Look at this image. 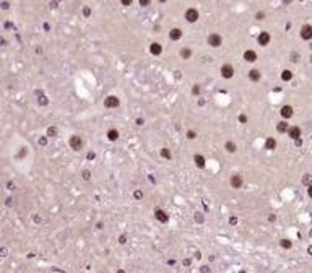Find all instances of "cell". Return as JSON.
I'll use <instances>...</instances> for the list:
<instances>
[{
  "mask_svg": "<svg viewBox=\"0 0 312 273\" xmlns=\"http://www.w3.org/2000/svg\"><path fill=\"white\" fill-rule=\"evenodd\" d=\"M249 78L252 80V81H258V80L262 78V72H260L258 68H252L249 72Z\"/></svg>",
  "mask_w": 312,
  "mask_h": 273,
  "instance_id": "obj_14",
  "label": "cell"
},
{
  "mask_svg": "<svg viewBox=\"0 0 312 273\" xmlns=\"http://www.w3.org/2000/svg\"><path fill=\"white\" fill-rule=\"evenodd\" d=\"M291 2H293V0H283V3H285V5H289Z\"/></svg>",
  "mask_w": 312,
  "mask_h": 273,
  "instance_id": "obj_47",
  "label": "cell"
},
{
  "mask_svg": "<svg viewBox=\"0 0 312 273\" xmlns=\"http://www.w3.org/2000/svg\"><path fill=\"white\" fill-rule=\"evenodd\" d=\"M104 106H106V107H117V106H119V98L107 96L106 99H104Z\"/></svg>",
  "mask_w": 312,
  "mask_h": 273,
  "instance_id": "obj_7",
  "label": "cell"
},
{
  "mask_svg": "<svg viewBox=\"0 0 312 273\" xmlns=\"http://www.w3.org/2000/svg\"><path fill=\"white\" fill-rule=\"evenodd\" d=\"M195 136H197V133H195L193 130H189V132H187V138H189V140H193Z\"/></svg>",
  "mask_w": 312,
  "mask_h": 273,
  "instance_id": "obj_27",
  "label": "cell"
},
{
  "mask_svg": "<svg viewBox=\"0 0 312 273\" xmlns=\"http://www.w3.org/2000/svg\"><path fill=\"white\" fill-rule=\"evenodd\" d=\"M206 41H208V46H211V47H220L221 42H223V39H221V36L218 33H211Z\"/></svg>",
  "mask_w": 312,
  "mask_h": 273,
  "instance_id": "obj_1",
  "label": "cell"
},
{
  "mask_svg": "<svg viewBox=\"0 0 312 273\" xmlns=\"http://www.w3.org/2000/svg\"><path fill=\"white\" fill-rule=\"evenodd\" d=\"M276 130L280 132V133H286V132L289 130V127H288V124L285 120H281V122H278V124H276Z\"/></svg>",
  "mask_w": 312,
  "mask_h": 273,
  "instance_id": "obj_16",
  "label": "cell"
},
{
  "mask_svg": "<svg viewBox=\"0 0 312 273\" xmlns=\"http://www.w3.org/2000/svg\"><path fill=\"white\" fill-rule=\"evenodd\" d=\"M7 187H8V190H13V189H15V184H12V182H8V185H7Z\"/></svg>",
  "mask_w": 312,
  "mask_h": 273,
  "instance_id": "obj_44",
  "label": "cell"
},
{
  "mask_svg": "<svg viewBox=\"0 0 312 273\" xmlns=\"http://www.w3.org/2000/svg\"><path fill=\"white\" fill-rule=\"evenodd\" d=\"M88 159H94V153H88Z\"/></svg>",
  "mask_w": 312,
  "mask_h": 273,
  "instance_id": "obj_46",
  "label": "cell"
},
{
  "mask_svg": "<svg viewBox=\"0 0 312 273\" xmlns=\"http://www.w3.org/2000/svg\"><path fill=\"white\" fill-rule=\"evenodd\" d=\"M229 223H231V224H236V223H237V218H236V216H231V218H229Z\"/></svg>",
  "mask_w": 312,
  "mask_h": 273,
  "instance_id": "obj_37",
  "label": "cell"
},
{
  "mask_svg": "<svg viewBox=\"0 0 312 273\" xmlns=\"http://www.w3.org/2000/svg\"><path fill=\"white\" fill-rule=\"evenodd\" d=\"M57 135V129H55V127H49V129H47V136H55Z\"/></svg>",
  "mask_w": 312,
  "mask_h": 273,
  "instance_id": "obj_24",
  "label": "cell"
},
{
  "mask_svg": "<svg viewBox=\"0 0 312 273\" xmlns=\"http://www.w3.org/2000/svg\"><path fill=\"white\" fill-rule=\"evenodd\" d=\"M229 182H231V185H233L234 189H241V187H242V177H241L239 174H234Z\"/></svg>",
  "mask_w": 312,
  "mask_h": 273,
  "instance_id": "obj_9",
  "label": "cell"
},
{
  "mask_svg": "<svg viewBox=\"0 0 312 273\" xmlns=\"http://www.w3.org/2000/svg\"><path fill=\"white\" fill-rule=\"evenodd\" d=\"M280 244H281V247H285V249H289V247L293 246L291 241H288V239H281V242H280Z\"/></svg>",
  "mask_w": 312,
  "mask_h": 273,
  "instance_id": "obj_25",
  "label": "cell"
},
{
  "mask_svg": "<svg viewBox=\"0 0 312 273\" xmlns=\"http://www.w3.org/2000/svg\"><path fill=\"white\" fill-rule=\"evenodd\" d=\"M161 156H163L164 159H171V156H172V154H171V150H169V148H163V150H161Z\"/></svg>",
  "mask_w": 312,
  "mask_h": 273,
  "instance_id": "obj_22",
  "label": "cell"
},
{
  "mask_svg": "<svg viewBox=\"0 0 312 273\" xmlns=\"http://www.w3.org/2000/svg\"><path fill=\"white\" fill-rule=\"evenodd\" d=\"M154 216H156V219H158V221H161V223H168V221H169V215L166 213V211L159 210V208L154 211Z\"/></svg>",
  "mask_w": 312,
  "mask_h": 273,
  "instance_id": "obj_8",
  "label": "cell"
},
{
  "mask_svg": "<svg viewBox=\"0 0 312 273\" xmlns=\"http://www.w3.org/2000/svg\"><path fill=\"white\" fill-rule=\"evenodd\" d=\"M169 37H171L172 41H179L182 37V31L179 29V28H172V29L169 31Z\"/></svg>",
  "mask_w": 312,
  "mask_h": 273,
  "instance_id": "obj_13",
  "label": "cell"
},
{
  "mask_svg": "<svg viewBox=\"0 0 312 273\" xmlns=\"http://www.w3.org/2000/svg\"><path fill=\"white\" fill-rule=\"evenodd\" d=\"M288 135H289L293 140L301 138V129H299L297 125H294V127H289V130H288Z\"/></svg>",
  "mask_w": 312,
  "mask_h": 273,
  "instance_id": "obj_10",
  "label": "cell"
},
{
  "mask_svg": "<svg viewBox=\"0 0 312 273\" xmlns=\"http://www.w3.org/2000/svg\"><path fill=\"white\" fill-rule=\"evenodd\" d=\"M224 148H226V151H229V153H234L236 150H237V147H236V143H234V142H228Z\"/></svg>",
  "mask_w": 312,
  "mask_h": 273,
  "instance_id": "obj_21",
  "label": "cell"
},
{
  "mask_svg": "<svg viewBox=\"0 0 312 273\" xmlns=\"http://www.w3.org/2000/svg\"><path fill=\"white\" fill-rule=\"evenodd\" d=\"M158 2H161V3H164V2H168V0H158Z\"/></svg>",
  "mask_w": 312,
  "mask_h": 273,
  "instance_id": "obj_50",
  "label": "cell"
},
{
  "mask_svg": "<svg viewBox=\"0 0 312 273\" xmlns=\"http://www.w3.org/2000/svg\"><path fill=\"white\" fill-rule=\"evenodd\" d=\"M307 194H309V197L312 199V184H310L309 187H307Z\"/></svg>",
  "mask_w": 312,
  "mask_h": 273,
  "instance_id": "obj_41",
  "label": "cell"
},
{
  "mask_svg": "<svg viewBox=\"0 0 312 273\" xmlns=\"http://www.w3.org/2000/svg\"><path fill=\"white\" fill-rule=\"evenodd\" d=\"M309 234H310V237H312V229H310V233H309Z\"/></svg>",
  "mask_w": 312,
  "mask_h": 273,
  "instance_id": "obj_51",
  "label": "cell"
},
{
  "mask_svg": "<svg viewBox=\"0 0 312 273\" xmlns=\"http://www.w3.org/2000/svg\"><path fill=\"white\" fill-rule=\"evenodd\" d=\"M193 161H195V164H197L200 169L205 168V158H203L202 154H195V156H193Z\"/></svg>",
  "mask_w": 312,
  "mask_h": 273,
  "instance_id": "obj_17",
  "label": "cell"
},
{
  "mask_svg": "<svg viewBox=\"0 0 312 273\" xmlns=\"http://www.w3.org/2000/svg\"><path fill=\"white\" fill-rule=\"evenodd\" d=\"M297 57H299V55H297L296 52H294V54H291V60H293V62H296V60H297Z\"/></svg>",
  "mask_w": 312,
  "mask_h": 273,
  "instance_id": "obj_40",
  "label": "cell"
},
{
  "mask_svg": "<svg viewBox=\"0 0 312 273\" xmlns=\"http://www.w3.org/2000/svg\"><path fill=\"white\" fill-rule=\"evenodd\" d=\"M310 62H312V55H310Z\"/></svg>",
  "mask_w": 312,
  "mask_h": 273,
  "instance_id": "obj_52",
  "label": "cell"
},
{
  "mask_svg": "<svg viewBox=\"0 0 312 273\" xmlns=\"http://www.w3.org/2000/svg\"><path fill=\"white\" fill-rule=\"evenodd\" d=\"M301 37L304 41H310L312 39V26L310 25H304L301 28Z\"/></svg>",
  "mask_w": 312,
  "mask_h": 273,
  "instance_id": "obj_3",
  "label": "cell"
},
{
  "mask_svg": "<svg viewBox=\"0 0 312 273\" xmlns=\"http://www.w3.org/2000/svg\"><path fill=\"white\" fill-rule=\"evenodd\" d=\"M185 20L189 23H195L198 20V12L195 10V8H189V10L185 12Z\"/></svg>",
  "mask_w": 312,
  "mask_h": 273,
  "instance_id": "obj_4",
  "label": "cell"
},
{
  "mask_svg": "<svg viewBox=\"0 0 312 273\" xmlns=\"http://www.w3.org/2000/svg\"><path fill=\"white\" fill-rule=\"evenodd\" d=\"M307 252H309V254H312V246H310L309 249H307Z\"/></svg>",
  "mask_w": 312,
  "mask_h": 273,
  "instance_id": "obj_49",
  "label": "cell"
},
{
  "mask_svg": "<svg viewBox=\"0 0 312 273\" xmlns=\"http://www.w3.org/2000/svg\"><path fill=\"white\" fill-rule=\"evenodd\" d=\"M119 242H120V244H125V242H127V237H125V236H120Z\"/></svg>",
  "mask_w": 312,
  "mask_h": 273,
  "instance_id": "obj_42",
  "label": "cell"
},
{
  "mask_svg": "<svg viewBox=\"0 0 312 273\" xmlns=\"http://www.w3.org/2000/svg\"><path fill=\"white\" fill-rule=\"evenodd\" d=\"M302 182H304V184H309V185H310V184H312V176H310V174H306V176L302 177Z\"/></svg>",
  "mask_w": 312,
  "mask_h": 273,
  "instance_id": "obj_26",
  "label": "cell"
},
{
  "mask_svg": "<svg viewBox=\"0 0 312 273\" xmlns=\"http://www.w3.org/2000/svg\"><path fill=\"white\" fill-rule=\"evenodd\" d=\"M83 179H86V181L89 179V171H83Z\"/></svg>",
  "mask_w": 312,
  "mask_h": 273,
  "instance_id": "obj_38",
  "label": "cell"
},
{
  "mask_svg": "<svg viewBox=\"0 0 312 273\" xmlns=\"http://www.w3.org/2000/svg\"><path fill=\"white\" fill-rule=\"evenodd\" d=\"M150 52L153 54V55H159L163 52V46L159 44V42H153V44L150 46Z\"/></svg>",
  "mask_w": 312,
  "mask_h": 273,
  "instance_id": "obj_11",
  "label": "cell"
},
{
  "mask_svg": "<svg viewBox=\"0 0 312 273\" xmlns=\"http://www.w3.org/2000/svg\"><path fill=\"white\" fill-rule=\"evenodd\" d=\"M280 112H281V116L285 117V119H289V117H293V107H291V106H283Z\"/></svg>",
  "mask_w": 312,
  "mask_h": 273,
  "instance_id": "obj_15",
  "label": "cell"
},
{
  "mask_svg": "<svg viewBox=\"0 0 312 273\" xmlns=\"http://www.w3.org/2000/svg\"><path fill=\"white\" fill-rule=\"evenodd\" d=\"M192 93H193V95H198V93H200V86H198V85H195V86L192 88Z\"/></svg>",
  "mask_w": 312,
  "mask_h": 273,
  "instance_id": "obj_31",
  "label": "cell"
},
{
  "mask_svg": "<svg viewBox=\"0 0 312 273\" xmlns=\"http://www.w3.org/2000/svg\"><path fill=\"white\" fill-rule=\"evenodd\" d=\"M39 102H41V104H47V99H46V96L42 95V93H41V99H39Z\"/></svg>",
  "mask_w": 312,
  "mask_h": 273,
  "instance_id": "obj_35",
  "label": "cell"
},
{
  "mask_svg": "<svg viewBox=\"0 0 312 273\" xmlns=\"http://www.w3.org/2000/svg\"><path fill=\"white\" fill-rule=\"evenodd\" d=\"M239 122H242V124H244V122H247V116L241 114V116H239Z\"/></svg>",
  "mask_w": 312,
  "mask_h": 273,
  "instance_id": "obj_34",
  "label": "cell"
},
{
  "mask_svg": "<svg viewBox=\"0 0 312 273\" xmlns=\"http://www.w3.org/2000/svg\"><path fill=\"white\" fill-rule=\"evenodd\" d=\"M221 77L223 78H233L234 77V68H233V65H229V64H226L221 67Z\"/></svg>",
  "mask_w": 312,
  "mask_h": 273,
  "instance_id": "obj_2",
  "label": "cell"
},
{
  "mask_svg": "<svg viewBox=\"0 0 312 273\" xmlns=\"http://www.w3.org/2000/svg\"><path fill=\"white\" fill-rule=\"evenodd\" d=\"M70 147H72L73 150H80L83 147V142H81V136H78V135H73V136H70Z\"/></svg>",
  "mask_w": 312,
  "mask_h": 273,
  "instance_id": "obj_5",
  "label": "cell"
},
{
  "mask_svg": "<svg viewBox=\"0 0 312 273\" xmlns=\"http://www.w3.org/2000/svg\"><path fill=\"white\" fill-rule=\"evenodd\" d=\"M145 122H143V119H137V125H143Z\"/></svg>",
  "mask_w": 312,
  "mask_h": 273,
  "instance_id": "obj_45",
  "label": "cell"
},
{
  "mask_svg": "<svg viewBox=\"0 0 312 273\" xmlns=\"http://www.w3.org/2000/svg\"><path fill=\"white\" fill-rule=\"evenodd\" d=\"M291 78H293V72H289V70H285V72L281 73V80H283V81H289Z\"/></svg>",
  "mask_w": 312,
  "mask_h": 273,
  "instance_id": "obj_20",
  "label": "cell"
},
{
  "mask_svg": "<svg viewBox=\"0 0 312 273\" xmlns=\"http://www.w3.org/2000/svg\"><path fill=\"white\" fill-rule=\"evenodd\" d=\"M270 39H272V37H270V34H268L267 31H262V33L258 34V37H257V41H258L260 46H268Z\"/></svg>",
  "mask_w": 312,
  "mask_h": 273,
  "instance_id": "obj_6",
  "label": "cell"
},
{
  "mask_svg": "<svg viewBox=\"0 0 312 273\" xmlns=\"http://www.w3.org/2000/svg\"><path fill=\"white\" fill-rule=\"evenodd\" d=\"M294 143L297 145V147H301V145H302V140H301V138H296V140H294Z\"/></svg>",
  "mask_w": 312,
  "mask_h": 273,
  "instance_id": "obj_43",
  "label": "cell"
},
{
  "mask_svg": "<svg viewBox=\"0 0 312 273\" xmlns=\"http://www.w3.org/2000/svg\"><path fill=\"white\" fill-rule=\"evenodd\" d=\"M138 2H140V5H141V7H148L151 0H138Z\"/></svg>",
  "mask_w": 312,
  "mask_h": 273,
  "instance_id": "obj_30",
  "label": "cell"
},
{
  "mask_svg": "<svg viewBox=\"0 0 312 273\" xmlns=\"http://www.w3.org/2000/svg\"><path fill=\"white\" fill-rule=\"evenodd\" d=\"M133 195H135V199H137V200H140L141 197H143V194H141V190H137V192H135Z\"/></svg>",
  "mask_w": 312,
  "mask_h": 273,
  "instance_id": "obj_33",
  "label": "cell"
},
{
  "mask_svg": "<svg viewBox=\"0 0 312 273\" xmlns=\"http://www.w3.org/2000/svg\"><path fill=\"white\" fill-rule=\"evenodd\" d=\"M244 60L245 62H255L257 60V54H255V50H245L244 52Z\"/></svg>",
  "mask_w": 312,
  "mask_h": 273,
  "instance_id": "obj_12",
  "label": "cell"
},
{
  "mask_svg": "<svg viewBox=\"0 0 312 273\" xmlns=\"http://www.w3.org/2000/svg\"><path fill=\"white\" fill-rule=\"evenodd\" d=\"M107 138H109L111 142H116V140L119 138V132H117L116 129H111L109 132H107Z\"/></svg>",
  "mask_w": 312,
  "mask_h": 273,
  "instance_id": "obj_19",
  "label": "cell"
},
{
  "mask_svg": "<svg viewBox=\"0 0 312 273\" xmlns=\"http://www.w3.org/2000/svg\"><path fill=\"white\" fill-rule=\"evenodd\" d=\"M181 55H182V59H190V55H192V50L190 49H182L181 50Z\"/></svg>",
  "mask_w": 312,
  "mask_h": 273,
  "instance_id": "obj_23",
  "label": "cell"
},
{
  "mask_svg": "<svg viewBox=\"0 0 312 273\" xmlns=\"http://www.w3.org/2000/svg\"><path fill=\"white\" fill-rule=\"evenodd\" d=\"M132 2H133V0H120V3H122V5H125V7H130Z\"/></svg>",
  "mask_w": 312,
  "mask_h": 273,
  "instance_id": "obj_29",
  "label": "cell"
},
{
  "mask_svg": "<svg viewBox=\"0 0 312 273\" xmlns=\"http://www.w3.org/2000/svg\"><path fill=\"white\" fill-rule=\"evenodd\" d=\"M255 18H257V20H258V21H262V20H263V18H265V12H258V13H257V15H255Z\"/></svg>",
  "mask_w": 312,
  "mask_h": 273,
  "instance_id": "obj_28",
  "label": "cell"
},
{
  "mask_svg": "<svg viewBox=\"0 0 312 273\" xmlns=\"http://www.w3.org/2000/svg\"><path fill=\"white\" fill-rule=\"evenodd\" d=\"M2 8H3V10H8V8H10V5H8V2H3V3H2Z\"/></svg>",
  "mask_w": 312,
  "mask_h": 273,
  "instance_id": "obj_39",
  "label": "cell"
},
{
  "mask_svg": "<svg viewBox=\"0 0 312 273\" xmlns=\"http://www.w3.org/2000/svg\"><path fill=\"white\" fill-rule=\"evenodd\" d=\"M265 148H267V150H275V148H276V140L273 138V136H270V138H267V142H265Z\"/></svg>",
  "mask_w": 312,
  "mask_h": 273,
  "instance_id": "obj_18",
  "label": "cell"
},
{
  "mask_svg": "<svg viewBox=\"0 0 312 273\" xmlns=\"http://www.w3.org/2000/svg\"><path fill=\"white\" fill-rule=\"evenodd\" d=\"M83 15H85V16H89V15H91V10H89L88 7H85V8H83Z\"/></svg>",
  "mask_w": 312,
  "mask_h": 273,
  "instance_id": "obj_32",
  "label": "cell"
},
{
  "mask_svg": "<svg viewBox=\"0 0 312 273\" xmlns=\"http://www.w3.org/2000/svg\"><path fill=\"white\" fill-rule=\"evenodd\" d=\"M46 143H47V138H46V136H42V138H39V145H42V147H44Z\"/></svg>",
  "mask_w": 312,
  "mask_h": 273,
  "instance_id": "obj_36",
  "label": "cell"
},
{
  "mask_svg": "<svg viewBox=\"0 0 312 273\" xmlns=\"http://www.w3.org/2000/svg\"><path fill=\"white\" fill-rule=\"evenodd\" d=\"M268 219H270V221H275L276 216H275V215H270V218H268Z\"/></svg>",
  "mask_w": 312,
  "mask_h": 273,
  "instance_id": "obj_48",
  "label": "cell"
},
{
  "mask_svg": "<svg viewBox=\"0 0 312 273\" xmlns=\"http://www.w3.org/2000/svg\"><path fill=\"white\" fill-rule=\"evenodd\" d=\"M310 49H312V44H310Z\"/></svg>",
  "mask_w": 312,
  "mask_h": 273,
  "instance_id": "obj_53",
  "label": "cell"
}]
</instances>
